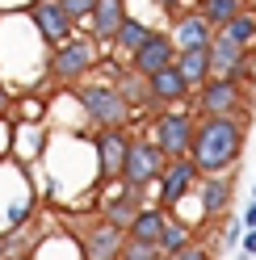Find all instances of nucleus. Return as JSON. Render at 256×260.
Returning <instances> with one entry per match:
<instances>
[{"label": "nucleus", "mask_w": 256, "mask_h": 260, "mask_svg": "<svg viewBox=\"0 0 256 260\" xmlns=\"http://www.w3.org/2000/svg\"><path fill=\"white\" fill-rule=\"evenodd\" d=\"M244 151V118H202L194 126V159L198 176H214V172H231V164Z\"/></svg>", "instance_id": "f257e3e1"}, {"label": "nucleus", "mask_w": 256, "mask_h": 260, "mask_svg": "<svg viewBox=\"0 0 256 260\" xmlns=\"http://www.w3.org/2000/svg\"><path fill=\"white\" fill-rule=\"evenodd\" d=\"M97 63H101L97 38H68L63 46H55V55H51L46 68H51V76L59 84H76V80H84Z\"/></svg>", "instance_id": "f03ea898"}, {"label": "nucleus", "mask_w": 256, "mask_h": 260, "mask_svg": "<svg viewBox=\"0 0 256 260\" xmlns=\"http://www.w3.org/2000/svg\"><path fill=\"white\" fill-rule=\"evenodd\" d=\"M76 101L84 105V113H88L101 130H122L126 122H131V113H135V109L118 96V88H109V84H84V88L76 92Z\"/></svg>", "instance_id": "7ed1b4c3"}, {"label": "nucleus", "mask_w": 256, "mask_h": 260, "mask_svg": "<svg viewBox=\"0 0 256 260\" xmlns=\"http://www.w3.org/2000/svg\"><path fill=\"white\" fill-rule=\"evenodd\" d=\"M194 113H185V109H164L155 118L151 126V143L159 151H164V159H181L189 155V147H194Z\"/></svg>", "instance_id": "20e7f679"}, {"label": "nucleus", "mask_w": 256, "mask_h": 260, "mask_svg": "<svg viewBox=\"0 0 256 260\" xmlns=\"http://www.w3.org/2000/svg\"><path fill=\"white\" fill-rule=\"evenodd\" d=\"M244 84L239 80H218L210 76L206 84L198 88V109H202V118H239L244 113Z\"/></svg>", "instance_id": "39448f33"}, {"label": "nucleus", "mask_w": 256, "mask_h": 260, "mask_svg": "<svg viewBox=\"0 0 256 260\" xmlns=\"http://www.w3.org/2000/svg\"><path fill=\"white\" fill-rule=\"evenodd\" d=\"M164 151L155 147L151 139H131V147H126V164H122V181L131 189H147L151 181H159V172H164Z\"/></svg>", "instance_id": "423d86ee"}, {"label": "nucleus", "mask_w": 256, "mask_h": 260, "mask_svg": "<svg viewBox=\"0 0 256 260\" xmlns=\"http://www.w3.org/2000/svg\"><path fill=\"white\" fill-rule=\"evenodd\" d=\"M206 55H210V76H218V80H244L252 76V63H248V46H239V42H231L222 29H214V38H210V46H206Z\"/></svg>", "instance_id": "0eeeda50"}, {"label": "nucleus", "mask_w": 256, "mask_h": 260, "mask_svg": "<svg viewBox=\"0 0 256 260\" xmlns=\"http://www.w3.org/2000/svg\"><path fill=\"white\" fill-rule=\"evenodd\" d=\"M34 29L46 46H63L68 38H76V21L63 13L59 0H34Z\"/></svg>", "instance_id": "6e6552de"}, {"label": "nucleus", "mask_w": 256, "mask_h": 260, "mask_svg": "<svg viewBox=\"0 0 256 260\" xmlns=\"http://www.w3.org/2000/svg\"><path fill=\"white\" fill-rule=\"evenodd\" d=\"M198 181V168H194V159L181 155V159H168L164 172H159V210L164 206H177L189 189H194Z\"/></svg>", "instance_id": "1a4fd4ad"}, {"label": "nucleus", "mask_w": 256, "mask_h": 260, "mask_svg": "<svg viewBox=\"0 0 256 260\" xmlns=\"http://www.w3.org/2000/svg\"><path fill=\"white\" fill-rule=\"evenodd\" d=\"M172 59H177V46H172V38L159 34V29H151V38L131 55V68H135L139 76H151V72H159V68H172Z\"/></svg>", "instance_id": "9d476101"}, {"label": "nucleus", "mask_w": 256, "mask_h": 260, "mask_svg": "<svg viewBox=\"0 0 256 260\" xmlns=\"http://www.w3.org/2000/svg\"><path fill=\"white\" fill-rule=\"evenodd\" d=\"M168 38L177 51H198V46H210L214 38V25L202 17V13H177V21H172Z\"/></svg>", "instance_id": "9b49d317"}, {"label": "nucleus", "mask_w": 256, "mask_h": 260, "mask_svg": "<svg viewBox=\"0 0 256 260\" xmlns=\"http://www.w3.org/2000/svg\"><path fill=\"white\" fill-rule=\"evenodd\" d=\"M147 92H151V105L155 109H168V105H181L189 96V84L181 80L177 68H159L147 76Z\"/></svg>", "instance_id": "f8f14e48"}, {"label": "nucleus", "mask_w": 256, "mask_h": 260, "mask_svg": "<svg viewBox=\"0 0 256 260\" xmlns=\"http://www.w3.org/2000/svg\"><path fill=\"white\" fill-rule=\"evenodd\" d=\"M92 147H97V159H101V176H122L126 147H131V139H126L122 130H101V135L92 139Z\"/></svg>", "instance_id": "ddd939ff"}, {"label": "nucleus", "mask_w": 256, "mask_h": 260, "mask_svg": "<svg viewBox=\"0 0 256 260\" xmlns=\"http://www.w3.org/2000/svg\"><path fill=\"white\" fill-rule=\"evenodd\" d=\"M88 21H92V38L109 42L118 34V25L126 21V0H97L92 13H88Z\"/></svg>", "instance_id": "4468645a"}, {"label": "nucleus", "mask_w": 256, "mask_h": 260, "mask_svg": "<svg viewBox=\"0 0 256 260\" xmlns=\"http://www.w3.org/2000/svg\"><path fill=\"white\" fill-rule=\"evenodd\" d=\"M139 210H143V189H131V185H126L122 193H114V198L105 202V222L118 226V231H126V226L135 222Z\"/></svg>", "instance_id": "2eb2a0df"}, {"label": "nucleus", "mask_w": 256, "mask_h": 260, "mask_svg": "<svg viewBox=\"0 0 256 260\" xmlns=\"http://www.w3.org/2000/svg\"><path fill=\"white\" fill-rule=\"evenodd\" d=\"M227 206H231V172L202 176V214L206 218H218Z\"/></svg>", "instance_id": "dca6fc26"}, {"label": "nucleus", "mask_w": 256, "mask_h": 260, "mask_svg": "<svg viewBox=\"0 0 256 260\" xmlns=\"http://www.w3.org/2000/svg\"><path fill=\"white\" fill-rule=\"evenodd\" d=\"M164 226H168V214H164V210H159V206H143L139 214H135V222L126 226V235L139 239V243H155V248H159Z\"/></svg>", "instance_id": "f3484780"}, {"label": "nucleus", "mask_w": 256, "mask_h": 260, "mask_svg": "<svg viewBox=\"0 0 256 260\" xmlns=\"http://www.w3.org/2000/svg\"><path fill=\"white\" fill-rule=\"evenodd\" d=\"M172 68L181 72V80L189 88H202L206 80H210V55H206V46H198V51H177Z\"/></svg>", "instance_id": "a211bd4d"}, {"label": "nucleus", "mask_w": 256, "mask_h": 260, "mask_svg": "<svg viewBox=\"0 0 256 260\" xmlns=\"http://www.w3.org/2000/svg\"><path fill=\"white\" fill-rule=\"evenodd\" d=\"M122 231H118V226H97V231H92L88 239H84V256L88 260H118V252H122Z\"/></svg>", "instance_id": "6ab92c4d"}, {"label": "nucleus", "mask_w": 256, "mask_h": 260, "mask_svg": "<svg viewBox=\"0 0 256 260\" xmlns=\"http://www.w3.org/2000/svg\"><path fill=\"white\" fill-rule=\"evenodd\" d=\"M118 96L131 109H139V105H151V92H147V76H139L135 68H122V76H118Z\"/></svg>", "instance_id": "aec40b11"}, {"label": "nucleus", "mask_w": 256, "mask_h": 260, "mask_svg": "<svg viewBox=\"0 0 256 260\" xmlns=\"http://www.w3.org/2000/svg\"><path fill=\"white\" fill-rule=\"evenodd\" d=\"M147 38H151V29L143 25L139 17H126V21L118 25V34H114V42H118V51H122V55H135Z\"/></svg>", "instance_id": "412c9836"}, {"label": "nucleus", "mask_w": 256, "mask_h": 260, "mask_svg": "<svg viewBox=\"0 0 256 260\" xmlns=\"http://www.w3.org/2000/svg\"><path fill=\"white\" fill-rule=\"evenodd\" d=\"M239 13H244V0H202V17L214 29H222L231 17H239Z\"/></svg>", "instance_id": "4be33fe9"}, {"label": "nucleus", "mask_w": 256, "mask_h": 260, "mask_svg": "<svg viewBox=\"0 0 256 260\" xmlns=\"http://www.w3.org/2000/svg\"><path fill=\"white\" fill-rule=\"evenodd\" d=\"M222 34H227L231 42H239V46H248V51H252V46H256V17L244 9L239 17H231L227 25H222Z\"/></svg>", "instance_id": "5701e85b"}, {"label": "nucleus", "mask_w": 256, "mask_h": 260, "mask_svg": "<svg viewBox=\"0 0 256 260\" xmlns=\"http://www.w3.org/2000/svg\"><path fill=\"white\" fill-rule=\"evenodd\" d=\"M189 226H181V222H168L164 226V235H159V256H177L181 248H189Z\"/></svg>", "instance_id": "b1692460"}, {"label": "nucleus", "mask_w": 256, "mask_h": 260, "mask_svg": "<svg viewBox=\"0 0 256 260\" xmlns=\"http://www.w3.org/2000/svg\"><path fill=\"white\" fill-rule=\"evenodd\" d=\"M118 260H159V248H155V243H139V239L126 235V239H122Z\"/></svg>", "instance_id": "393cba45"}, {"label": "nucleus", "mask_w": 256, "mask_h": 260, "mask_svg": "<svg viewBox=\"0 0 256 260\" xmlns=\"http://www.w3.org/2000/svg\"><path fill=\"white\" fill-rule=\"evenodd\" d=\"M63 5V13H68L72 21H84L88 13H92V5H97V0H59Z\"/></svg>", "instance_id": "a878e982"}, {"label": "nucleus", "mask_w": 256, "mask_h": 260, "mask_svg": "<svg viewBox=\"0 0 256 260\" xmlns=\"http://www.w3.org/2000/svg\"><path fill=\"white\" fill-rule=\"evenodd\" d=\"M172 260H210V256H206L202 248H194V243H189V248H181V252L172 256Z\"/></svg>", "instance_id": "bb28decb"}, {"label": "nucleus", "mask_w": 256, "mask_h": 260, "mask_svg": "<svg viewBox=\"0 0 256 260\" xmlns=\"http://www.w3.org/2000/svg\"><path fill=\"white\" fill-rule=\"evenodd\" d=\"M239 243H244V256H256V231H248Z\"/></svg>", "instance_id": "cd10ccee"}, {"label": "nucleus", "mask_w": 256, "mask_h": 260, "mask_svg": "<svg viewBox=\"0 0 256 260\" xmlns=\"http://www.w3.org/2000/svg\"><path fill=\"white\" fill-rule=\"evenodd\" d=\"M155 5L164 9V13H181V5H185V0H155Z\"/></svg>", "instance_id": "c85d7f7f"}, {"label": "nucleus", "mask_w": 256, "mask_h": 260, "mask_svg": "<svg viewBox=\"0 0 256 260\" xmlns=\"http://www.w3.org/2000/svg\"><path fill=\"white\" fill-rule=\"evenodd\" d=\"M244 226H248V231H256V202L248 206V214H244Z\"/></svg>", "instance_id": "c756f323"}, {"label": "nucleus", "mask_w": 256, "mask_h": 260, "mask_svg": "<svg viewBox=\"0 0 256 260\" xmlns=\"http://www.w3.org/2000/svg\"><path fill=\"white\" fill-rule=\"evenodd\" d=\"M222 239H227V243H239V239H244V231H239V226H227V235H222Z\"/></svg>", "instance_id": "7c9ffc66"}, {"label": "nucleus", "mask_w": 256, "mask_h": 260, "mask_svg": "<svg viewBox=\"0 0 256 260\" xmlns=\"http://www.w3.org/2000/svg\"><path fill=\"white\" fill-rule=\"evenodd\" d=\"M9 105H13V96H9L5 88H0V118H5V113H9Z\"/></svg>", "instance_id": "2f4dec72"}, {"label": "nucleus", "mask_w": 256, "mask_h": 260, "mask_svg": "<svg viewBox=\"0 0 256 260\" xmlns=\"http://www.w3.org/2000/svg\"><path fill=\"white\" fill-rule=\"evenodd\" d=\"M159 260H172V256H159Z\"/></svg>", "instance_id": "473e14b6"}]
</instances>
